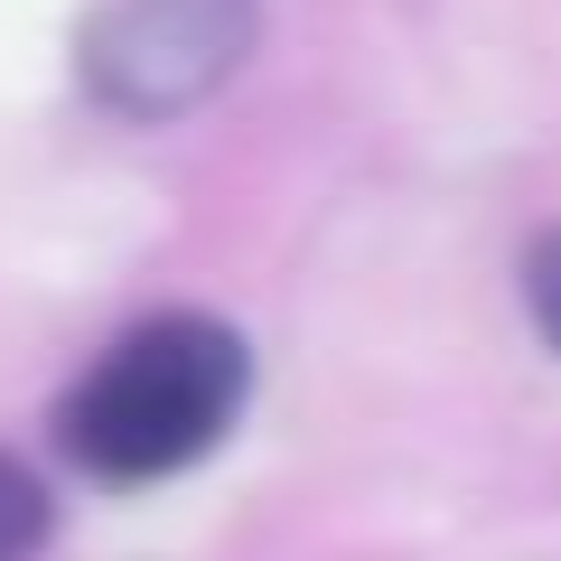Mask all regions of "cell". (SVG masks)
Returning a JSON list of instances; mask_svg holds the SVG:
<instances>
[{
	"label": "cell",
	"instance_id": "6da1fadb",
	"mask_svg": "<svg viewBox=\"0 0 561 561\" xmlns=\"http://www.w3.org/2000/svg\"><path fill=\"white\" fill-rule=\"evenodd\" d=\"M243 337L216 319H150L66 393L57 431L94 478L140 486L169 468L206 459L243 412Z\"/></svg>",
	"mask_w": 561,
	"mask_h": 561
},
{
	"label": "cell",
	"instance_id": "7a4b0ae2",
	"mask_svg": "<svg viewBox=\"0 0 561 561\" xmlns=\"http://www.w3.org/2000/svg\"><path fill=\"white\" fill-rule=\"evenodd\" d=\"M253 47V0H94L76 66L103 113L169 122L206 103Z\"/></svg>",
	"mask_w": 561,
	"mask_h": 561
},
{
	"label": "cell",
	"instance_id": "3957f363",
	"mask_svg": "<svg viewBox=\"0 0 561 561\" xmlns=\"http://www.w3.org/2000/svg\"><path fill=\"white\" fill-rule=\"evenodd\" d=\"M47 542V496L20 459H0V561H28Z\"/></svg>",
	"mask_w": 561,
	"mask_h": 561
},
{
	"label": "cell",
	"instance_id": "277c9868",
	"mask_svg": "<svg viewBox=\"0 0 561 561\" xmlns=\"http://www.w3.org/2000/svg\"><path fill=\"white\" fill-rule=\"evenodd\" d=\"M524 309H534V328L561 346V234H542L534 262H524Z\"/></svg>",
	"mask_w": 561,
	"mask_h": 561
}]
</instances>
